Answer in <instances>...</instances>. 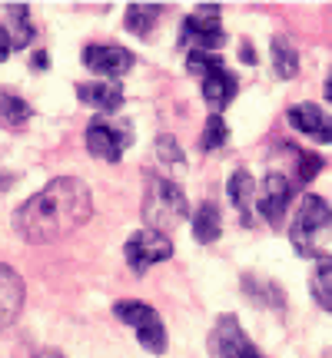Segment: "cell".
Segmentation results:
<instances>
[{
	"instance_id": "cell-15",
	"label": "cell",
	"mask_w": 332,
	"mask_h": 358,
	"mask_svg": "<svg viewBox=\"0 0 332 358\" xmlns=\"http://www.w3.org/2000/svg\"><path fill=\"white\" fill-rule=\"evenodd\" d=\"M77 96L87 103V106L100 110L103 116L116 113V110L123 106V87H120V83H80Z\"/></svg>"
},
{
	"instance_id": "cell-25",
	"label": "cell",
	"mask_w": 332,
	"mask_h": 358,
	"mask_svg": "<svg viewBox=\"0 0 332 358\" xmlns=\"http://www.w3.org/2000/svg\"><path fill=\"white\" fill-rule=\"evenodd\" d=\"M11 50H13V43H11V34H7V27L0 24V64L11 57Z\"/></svg>"
},
{
	"instance_id": "cell-23",
	"label": "cell",
	"mask_w": 332,
	"mask_h": 358,
	"mask_svg": "<svg viewBox=\"0 0 332 358\" xmlns=\"http://www.w3.org/2000/svg\"><path fill=\"white\" fill-rule=\"evenodd\" d=\"M156 156L163 159L166 166H183V146H179L177 136H170V133H163L160 140H156Z\"/></svg>"
},
{
	"instance_id": "cell-6",
	"label": "cell",
	"mask_w": 332,
	"mask_h": 358,
	"mask_svg": "<svg viewBox=\"0 0 332 358\" xmlns=\"http://www.w3.org/2000/svg\"><path fill=\"white\" fill-rule=\"evenodd\" d=\"M113 315L120 322H127L130 329L137 332V338H140V345L146 352H153V355H163L166 352V329L153 306H143V302L127 299V302H116L113 306Z\"/></svg>"
},
{
	"instance_id": "cell-8",
	"label": "cell",
	"mask_w": 332,
	"mask_h": 358,
	"mask_svg": "<svg viewBox=\"0 0 332 358\" xmlns=\"http://www.w3.org/2000/svg\"><path fill=\"white\" fill-rule=\"evenodd\" d=\"M123 252H127L130 268H133L137 275H143L150 266L166 262V259L173 256V243H170V236H163V232L140 229V232H133V236L127 239Z\"/></svg>"
},
{
	"instance_id": "cell-28",
	"label": "cell",
	"mask_w": 332,
	"mask_h": 358,
	"mask_svg": "<svg viewBox=\"0 0 332 358\" xmlns=\"http://www.w3.org/2000/svg\"><path fill=\"white\" fill-rule=\"evenodd\" d=\"M322 93H326V100L332 103V70H329V80H326V87H322Z\"/></svg>"
},
{
	"instance_id": "cell-11",
	"label": "cell",
	"mask_w": 332,
	"mask_h": 358,
	"mask_svg": "<svg viewBox=\"0 0 332 358\" xmlns=\"http://www.w3.org/2000/svg\"><path fill=\"white\" fill-rule=\"evenodd\" d=\"M286 116H289V127L299 129L303 136H309L316 143H332V116L322 106H316V103H296V106H289Z\"/></svg>"
},
{
	"instance_id": "cell-17",
	"label": "cell",
	"mask_w": 332,
	"mask_h": 358,
	"mask_svg": "<svg viewBox=\"0 0 332 358\" xmlns=\"http://www.w3.org/2000/svg\"><path fill=\"white\" fill-rule=\"evenodd\" d=\"M219 232H223V222H219V206L213 199H203V203L196 206V213H193V236H196V243H216Z\"/></svg>"
},
{
	"instance_id": "cell-16",
	"label": "cell",
	"mask_w": 332,
	"mask_h": 358,
	"mask_svg": "<svg viewBox=\"0 0 332 358\" xmlns=\"http://www.w3.org/2000/svg\"><path fill=\"white\" fill-rule=\"evenodd\" d=\"M4 27H7V34H11L13 50L30 47L34 37H37V30L30 24V7H27V3H7V24Z\"/></svg>"
},
{
	"instance_id": "cell-29",
	"label": "cell",
	"mask_w": 332,
	"mask_h": 358,
	"mask_svg": "<svg viewBox=\"0 0 332 358\" xmlns=\"http://www.w3.org/2000/svg\"><path fill=\"white\" fill-rule=\"evenodd\" d=\"M243 60H246V64H256V60H253V50H249V43H243Z\"/></svg>"
},
{
	"instance_id": "cell-24",
	"label": "cell",
	"mask_w": 332,
	"mask_h": 358,
	"mask_svg": "<svg viewBox=\"0 0 332 358\" xmlns=\"http://www.w3.org/2000/svg\"><path fill=\"white\" fill-rule=\"evenodd\" d=\"M322 159L312 153H299V182H309L312 176H319Z\"/></svg>"
},
{
	"instance_id": "cell-3",
	"label": "cell",
	"mask_w": 332,
	"mask_h": 358,
	"mask_svg": "<svg viewBox=\"0 0 332 358\" xmlns=\"http://www.w3.org/2000/svg\"><path fill=\"white\" fill-rule=\"evenodd\" d=\"M186 216H190V203H186V192L179 189L177 182L160 176L146 182V192H143V222H146V229H156L166 236Z\"/></svg>"
},
{
	"instance_id": "cell-21",
	"label": "cell",
	"mask_w": 332,
	"mask_h": 358,
	"mask_svg": "<svg viewBox=\"0 0 332 358\" xmlns=\"http://www.w3.org/2000/svg\"><path fill=\"white\" fill-rule=\"evenodd\" d=\"M27 120H30V106H27L20 96H13V93H4L0 96V123L4 127H24Z\"/></svg>"
},
{
	"instance_id": "cell-4",
	"label": "cell",
	"mask_w": 332,
	"mask_h": 358,
	"mask_svg": "<svg viewBox=\"0 0 332 358\" xmlns=\"http://www.w3.org/2000/svg\"><path fill=\"white\" fill-rule=\"evenodd\" d=\"M133 143V129L123 120H110V116L97 113L87 123V150L103 163H120V156Z\"/></svg>"
},
{
	"instance_id": "cell-27",
	"label": "cell",
	"mask_w": 332,
	"mask_h": 358,
	"mask_svg": "<svg viewBox=\"0 0 332 358\" xmlns=\"http://www.w3.org/2000/svg\"><path fill=\"white\" fill-rule=\"evenodd\" d=\"M34 358H64V352H57V348H50V352H40V355Z\"/></svg>"
},
{
	"instance_id": "cell-5",
	"label": "cell",
	"mask_w": 332,
	"mask_h": 358,
	"mask_svg": "<svg viewBox=\"0 0 332 358\" xmlns=\"http://www.w3.org/2000/svg\"><path fill=\"white\" fill-rule=\"evenodd\" d=\"M223 43H226V34L219 24V3H196V10L179 27V47L213 53Z\"/></svg>"
},
{
	"instance_id": "cell-7",
	"label": "cell",
	"mask_w": 332,
	"mask_h": 358,
	"mask_svg": "<svg viewBox=\"0 0 332 358\" xmlns=\"http://www.w3.org/2000/svg\"><path fill=\"white\" fill-rule=\"evenodd\" d=\"M206 345L216 358H263V352L249 342V335L243 332L236 315H219Z\"/></svg>"
},
{
	"instance_id": "cell-18",
	"label": "cell",
	"mask_w": 332,
	"mask_h": 358,
	"mask_svg": "<svg viewBox=\"0 0 332 358\" xmlns=\"http://www.w3.org/2000/svg\"><path fill=\"white\" fill-rule=\"evenodd\" d=\"M272 70H276L279 80H293L299 73V50H296V43L286 34L272 37Z\"/></svg>"
},
{
	"instance_id": "cell-14",
	"label": "cell",
	"mask_w": 332,
	"mask_h": 358,
	"mask_svg": "<svg viewBox=\"0 0 332 358\" xmlns=\"http://www.w3.org/2000/svg\"><path fill=\"white\" fill-rule=\"evenodd\" d=\"M236 90H240V80H236L233 70H226V64L216 66V70H209L203 77V100L213 106V113H219L226 103H233Z\"/></svg>"
},
{
	"instance_id": "cell-13",
	"label": "cell",
	"mask_w": 332,
	"mask_h": 358,
	"mask_svg": "<svg viewBox=\"0 0 332 358\" xmlns=\"http://www.w3.org/2000/svg\"><path fill=\"white\" fill-rule=\"evenodd\" d=\"M20 308H24V279L7 262H0V332L13 325Z\"/></svg>"
},
{
	"instance_id": "cell-19",
	"label": "cell",
	"mask_w": 332,
	"mask_h": 358,
	"mask_svg": "<svg viewBox=\"0 0 332 358\" xmlns=\"http://www.w3.org/2000/svg\"><path fill=\"white\" fill-rule=\"evenodd\" d=\"M309 292L316 299V306L332 312V256H322L309 275Z\"/></svg>"
},
{
	"instance_id": "cell-1",
	"label": "cell",
	"mask_w": 332,
	"mask_h": 358,
	"mask_svg": "<svg viewBox=\"0 0 332 358\" xmlns=\"http://www.w3.org/2000/svg\"><path fill=\"white\" fill-rule=\"evenodd\" d=\"M90 216H93V196L87 182L77 176H57L13 213V229L27 243L43 245L67 239L74 229L87 226Z\"/></svg>"
},
{
	"instance_id": "cell-22",
	"label": "cell",
	"mask_w": 332,
	"mask_h": 358,
	"mask_svg": "<svg viewBox=\"0 0 332 358\" xmlns=\"http://www.w3.org/2000/svg\"><path fill=\"white\" fill-rule=\"evenodd\" d=\"M226 140H230V129H226V123H223V116L213 113L209 120H206L203 136H200V146H203V150H219Z\"/></svg>"
},
{
	"instance_id": "cell-9",
	"label": "cell",
	"mask_w": 332,
	"mask_h": 358,
	"mask_svg": "<svg viewBox=\"0 0 332 358\" xmlns=\"http://www.w3.org/2000/svg\"><path fill=\"white\" fill-rule=\"evenodd\" d=\"M133 60L137 57L116 43H90L83 50V66L97 77H123L127 70H133Z\"/></svg>"
},
{
	"instance_id": "cell-12",
	"label": "cell",
	"mask_w": 332,
	"mask_h": 358,
	"mask_svg": "<svg viewBox=\"0 0 332 358\" xmlns=\"http://www.w3.org/2000/svg\"><path fill=\"white\" fill-rule=\"evenodd\" d=\"M226 196H230V203L236 206L240 222H243V226H253L256 222V199H259L256 179L249 176L246 169H233L230 179H226Z\"/></svg>"
},
{
	"instance_id": "cell-26",
	"label": "cell",
	"mask_w": 332,
	"mask_h": 358,
	"mask_svg": "<svg viewBox=\"0 0 332 358\" xmlns=\"http://www.w3.org/2000/svg\"><path fill=\"white\" fill-rule=\"evenodd\" d=\"M34 70H50V57H47L43 50H40L37 57H34Z\"/></svg>"
},
{
	"instance_id": "cell-20",
	"label": "cell",
	"mask_w": 332,
	"mask_h": 358,
	"mask_svg": "<svg viewBox=\"0 0 332 358\" xmlns=\"http://www.w3.org/2000/svg\"><path fill=\"white\" fill-rule=\"evenodd\" d=\"M160 13L163 7L160 3H130L127 7V17H123V24H127L130 34H137V37H146L153 24L160 20Z\"/></svg>"
},
{
	"instance_id": "cell-10",
	"label": "cell",
	"mask_w": 332,
	"mask_h": 358,
	"mask_svg": "<svg viewBox=\"0 0 332 358\" xmlns=\"http://www.w3.org/2000/svg\"><path fill=\"white\" fill-rule=\"evenodd\" d=\"M293 192H296L293 179L279 176V173H269L266 182H263V192H259V199H256L259 216L269 219V222H279V219L286 216V206L293 203Z\"/></svg>"
},
{
	"instance_id": "cell-30",
	"label": "cell",
	"mask_w": 332,
	"mask_h": 358,
	"mask_svg": "<svg viewBox=\"0 0 332 358\" xmlns=\"http://www.w3.org/2000/svg\"><path fill=\"white\" fill-rule=\"evenodd\" d=\"M329 358H332V355H329Z\"/></svg>"
},
{
	"instance_id": "cell-2",
	"label": "cell",
	"mask_w": 332,
	"mask_h": 358,
	"mask_svg": "<svg viewBox=\"0 0 332 358\" xmlns=\"http://www.w3.org/2000/svg\"><path fill=\"white\" fill-rule=\"evenodd\" d=\"M332 232V209L329 203L316 196V192H306L303 196V203H299V213H296L293 226H289V243L296 245V252L299 256H316L322 259V245L329 239Z\"/></svg>"
}]
</instances>
